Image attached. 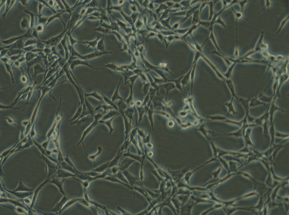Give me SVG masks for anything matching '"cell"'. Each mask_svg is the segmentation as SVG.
Listing matches in <instances>:
<instances>
[{
	"label": "cell",
	"mask_w": 289,
	"mask_h": 215,
	"mask_svg": "<svg viewBox=\"0 0 289 215\" xmlns=\"http://www.w3.org/2000/svg\"><path fill=\"white\" fill-rule=\"evenodd\" d=\"M94 116L89 115L79 119L77 122L76 124H77L78 129L81 130H83L84 131L94 121Z\"/></svg>",
	"instance_id": "obj_1"
},
{
	"label": "cell",
	"mask_w": 289,
	"mask_h": 215,
	"mask_svg": "<svg viewBox=\"0 0 289 215\" xmlns=\"http://www.w3.org/2000/svg\"><path fill=\"white\" fill-rule=\"evenodd\" d=\"M123 175H124L127 180L128 181L129 184L132 187L138 185L139 184L138 181L139 179L133 175L127 170L122 171Z\"/></svg>",
	"instance_id": "obj_2"
},
{
	"label": "cell",
	"mask_w": 289,
	"mask_h": 215,
	"mask_svg": "<svg viewBox=\"0 0 289 215\" xmlns=\"http://www.w3.org/2000/svg\"><path fill=\"white\" fill-rule=\"evenodd\" d=\"M136 161V160L130 157H125V158L122 160L121 162H119L118 164L120 166V171H123L127 170L129 167Z\"/></svg>",
	"instance_id": "obj_3"
},
{
	"label": "cell",
	"mask_w": 289,
	"mask_h": 215,
	"mask_svg": "<svg viewBox=\"0 0 289 215\" xmlns=\"http://www.w3.org/2000/svg\"><path fill=\"white\" fill-rule=\"evenodd\" d=\"M103 179L106 180L108 181L109 182H114V183L120 184L123 185V186L126 187V188H128L129 189L131 190H133V187L131 185L129 184H126L122 182V181L118 179L115 175H108L107 176L105 177Z\"/></svg>",
	"instance_id": "obj_4"
},
{
	"label": "cell",
	"mask_w": 289,
	"mask_h": 215,
	"mask_svg": "<svg viewBox=\"0 0 289 215\" xmlns=\"http://www.w3.org/2000/svg\"><path fill=\"white\" fill-rule=\"evenodd\" d=\"M97 125L95 124L94 121L92 122V123L90 125V126L88 127L86 129H85V130L83 131V132L82 137H81L80 140L79 142L78 143V146H79L80 144H81V143H82L83 144V146L84 148V146L83 144V141L84 139H85L86 138L87 136L89 135L91 132L93 130V129L95 128V127H96Z\"/></svg>",
	"instance_id": "obj_5"
},
{
	"label": "cell",
	"mask_w": 289,
	"mask_h": 215,
	"mask_svg": "<svg viewBox=\"0 0 289 215\" xmlns=\"http://www.w3.org/2000/svg\"><path fill=\"white\" fill-rule=\"evenodd\" d=\"M131 83L130 85V93L128 98L126 100V103H127L128 106L130 107H133L135 105L134 103V97H133V86L134 83V81H130Z\"/></svg>",
	"instance_id": "obj_6"
},
{
	"label": "cell",
	"mask_w": 289,
	"mask_h": 215,
	"mask_svg": "<svg viewBox=\"0 0 289 215\" xmlns=\"http://www.w3.org/2000/svg\"><path fill=\"white\" fill-rule=\"evenodd\" d=\"M116 117V116H114V117L112 118L107 119V120H106L101 119V120H99V121L98 122V123L104 124L106 125L108 129H109V134H111L115 130V129L114 128L113 126H112V122H113L114 119Z\"/></svg>",
	"instance_id": "obj_7"
},
{
	"label": "cell",
	"mask_w": 289,
	"mask_h": 215,
	"mask_svg": "<svg viewBox=\"0 0 289 215\" xmlns=\"http://www.w3.org/2000/svg\"><path fill=\"white\" fill-rule=\"evenodd\" d=\"M89 202L92 204L94 205V206H95V207H96V208H100L104 211L105 213L106 214V215H117V214L114 213V212L109 210L106 206H103V205L97 202L91 200H90Z\"/></svg>",
	"instance_id": "obj_8"
},
{
	"label": "cell",
	"mask_w": 289,
	"mask_h": 215,
	"mask_svg": "<svg viewBox=\"0 0 289 215\" xmlns=\"http://www.w3.org/2000/svg\"><path fill=\"white\" fill-rule=\"evenodd\" d=\"M103 150V148H102V146L99 145L97 147V151L96 153L93 154H89V155L87 154L88 159L89 160H91V161H93L94 162V163L95 168V160L102 154Z\"/></svg>",
	"instance_id": "obj_9"
},
{
	"label": "cell",
	"mask_w": 289,
	"mask_h": 215,
	"mask_svg": "<svg viewBox=\"0 0 289 215\" xmlns=\"http://www.w3.org/2000/svg\"><path fill=\"white\" fill-rule=\"evenodd\" d=\"M120 114L119 113L118 111L114 109H112L109 111L101 119L103 120H107V119L112 118L114 116H117Z\"/></svg>",
	"instance_id": "obj_10"
},
{
	"label": "cell",
	"mask_w": 289,
	"mask_h": 215,
	"mask_svg": "<svg viewBox=\"0 0 289 215\" xmlns=\"http://www.w3.org/2000/svg\"><path fill=\"white\" fill-rule=\"evenodd\" d=\"M110 162V161H109L105 162L97 168H94L92 171L98 173H102L105 172L109 168Z\"/></svg>",
	"instance_id": "obj_11"
},
{
	"label": "cell",
	"mask_w": 289,
	"mask_h": 215,
	"mask_svg": "<svg viewBox=\"0 0 289 215\" xmlns=\"http://www.w3.org/2000/svg\"><path fill=\"white\" fill-rule=\"evenodd\" d=\"M84 95H85V97L86 98L92 97L101 102H103V96L102 95H100L96 91H94V92L90 93H85Z\"/></svg>",
	"instance_id": "obj_12"
},
{
	"label": "cell",
	"mask_w": 289,
	"mask_h": 215,
	"mask_svg": "<svg viewBox=\"0 0 289 215\" xmlns=\"http://www.w3.org/2000/svg\"><path fill=\"white\" fill-rule=\"evenodd\" d=\"M58 176L61 178H66L68 177H76V174L70 172L67 170H59L57 172Z\"/></svg>",
	"instance_id": "obj_13"
},
{
	"label": "cell",
	"mask_w": 289,
	"mask_h": 215,
	"mask_svg": "<svg viewBox=\"0 0 289 215\" xmlns=\"http://www.w3.org/2000/svg\"><path fill=\"white\" fill-rule=\"evenodd\" d=\"M120 82H121V80L120 81V83H119L117 88H116V90H115L114 93L113 95H112L111 100L112 102L114 103L116 101H117L123 100V98L120 95V93H119V88H120Z\"/></svg>",
	"instance_id": "obj_14"
},
{
	"label": "cell",
	"mask_w": 289,
	"mask_h": 215,
	"mask_svg": "<svg viewBox=\"0 0 289 215\" xmlns=\"http://www.w3.org/2000/svg\"><path fill=\"white\" fill-rule=\"evenodd\" d=\"M117 105L118 108V111L120 114L124 113L126 109L128 107L127 103L125 102L123 100H119Z\"/></svg>",
	"instance_id": "obj_15"
},
{
	"label": "cell",
	"mask_w": 289,
	"mask_h": 215,
	"mask_svg": "<svg viewBox=\"0 0 289 215\" xmlns=\"http://www.w3.org/2000/svg\"><path fill=\"white\" fill-rule=\"evenodd\" d=\"M84 103L85 104V106L86 107V108L87 109L90 115L94 116L95 113V108L88 101L86 98L85 97Z\"/></svg>",
	"instance_id": "obj_16"
},
{
	"label": "cell",
	"mask_w": 289,
	"mask_h": 215,
	"mask_svg": "<svg viewBox=\"0 0 289 215\" xmlns=\"http://www.w3.org/2000/svg\"><path fill=\"white\" fill-rule=\"evenodd\" d=\"M134 111L135 110H134V108H133V107H128L124 112L125 115L131 123H132L133 116H134Z\"/></svg>",
	"instance_id": "obj_17"
},
{
	"label": "cell",
	"mask_w": 289,
	"mask_h": 215,
	"mask_svg": "<svg viewBox=\"0 0 289 215\" xmlns=\"http://www.w3.org/2000/svg\"><path fill=\"white\" fill-rule=\"evenodd\" d=\"M123 156V154L120 153L118 152L116 156L113 159V160L110 161V163L109 166V168H112V167L118 165L119 160L121 158L122 156Z\"/></svg>",
	"instance_id": "obj_18"
},
{
	"label": "cell",
	"mask_w": 289,
	"mask_h": 215,
	"mask_svg": "<svg viewBox=\"0 0 289 215\" xmlns=\"http://www.w3.org/2000/svg\"><path fill=\"white\" fill-rule=\"evenodd\" d=\"M102 95L103 96L104 101L106 105H109V106L112 107L115 110L118 111V107L117 105H116V104H114V103L112 102L111 99H109L106 95H104L103 93H102Z\"/></svg>",
	"instance_id": "obj_19"
},
{
	"label": "cell",
	"mask_w": 289,
	"mask_h": 215,
	"mask_svg": "<svg viewBox=\"0 0 289 215\" xmlns=\"http://www.w3.org/2000/svg\"><path fill=\"white\" fill-rule=\"evenodd\" d=\"M123 156L124 157H128L133 159L136 161H139L141 162L143 161V158L140 156L139 155H136L132 153H130L128 151L127 152L123 153Z\"/></svg>",
	"instance_id": "obj_20"
},
{
	"label": "cell",
	"mask_w": 289,
	"mask_h": 215,
	"mask_svg": "<svg viewBox=\"0 0 289 215\" xmlns=\"http://www.w3.org/2000/svg\"><path fill=\"white\" fill-rule=\"evenodd\" d=\"M90 115L89 112H88L87 109L86 107L85 106V103H84L83 105V109L82 113L81 115L80 116V117L78 118V119H77V120L74 121V122H71L70 123V124L71 125H73L74 124H76L77 122H78V121L79 120V119L85 117V116H88V115Z\"/></svg>",
	"instance_id": "obj_21"
},
{
	"label": "cell",
	"mask_w": 289,
	"mask_h": 215,
	"mask_svg": "<svg viewBox=\"0 0 289 215\" xmlns=\"http://www.w3.org/2000/svg\"><path fill=\"white\" fill-rule=\"evenodd\" d=\"M83 105L79 103V106L78 109H77L76 112L74 114L72 118L70 119V121L71 122H74V121L77 120L80 116L82 111Z\"/></svg>",
	"instance_id": "obj_22"
},
{
	"label": "cell",
	"mask_w": 289,
	"mask_h": 215,
	"mask_svg": "<svg viewBox=\"0 0 289 215\" xmlns=\"http://www.w3.org/2000/svg\"><path fill=\"white\" fill-rule=\"evenodd\" d=\"M106 171L108 175H116L120 171V166L118 165L108 168Z\"/></svg>",
	"instance_id": "obj_23"
},
{
	"label": "cell",
	"mask_w": 289,
	"mask_h": 215,
	"mask_svg": "<svg viewBox=\"0 0 289 215\" xmlns=\"http://www.w3.org/2000/svg\"><path fill=\"white\" fill-rule=\"evenodd\" d=\"M34 190L33 189H30V188H29L27 187L26 186H25L24 184L22 183L21 181L20 182H19V186H18V187L17 188L16 190H14V192H19V191H20V192H22V191H27V192H31Z\"/></svg>",
	"instance_id": "obj_24"
},
{
	"label": "cell",
	"mask_w": 289,
	"mask_h": 215,
	"mask_svg": "<svg viewBox=\"0 0 289 215\" xmlns=\"http://www.w3.org/2000/svg\"><path fill=\"white\" fill-rule=\"evenodd\" d=\"M203 58L205 60V61L206 62H207V64H208L210 66V67L213 69V70H214V71L215 72L216 74H217V75H218L220 78H222L223 79V76L221 75V74L218 71V70H217V69L215 67L214 65L212 64V63L210 62L209 61V60L207 59V58H206L205 57H203Z\"/></svg>",
	"instance_id": "obj_25"
},
{
	"label": "cell",
	"mask_w": 289,
	"mask_h": 215,
	"mask_svg": "<svg viewBox=\"0 0 289 215\" xmlns=\"http://www.w3.org/2000/svg\"><path fill=\"white\" fill-rule=\"evenodd\" d=\"M51 182L52 183L55 184L58 187V188H59L60 191H61L62 193L63 194H64V195L65 194L63 188V182H61V181L58 180V179H56L55 178V179H53V180H52Z\"/></svg>",
	"instance_id": "obj_26"
},
{
	"label": "cell",
	"mask_w": 289,
	"mask_h": 215,
	"mask_svg": "<svg viewBox=\"0 0 289 215\" xmlns=\"http://www.w3.org/2000/svg\"><path fill=\"white\" fill-rule=\"evenodd\" d=\"M115 176L117 178H118V179L122 181V182H124V183L129 184L128 181H127V178H126L124 175H123L122 171H120Z\"/></svg>",
	"instance_id": "obj_27"
},
{
	"label": "cell",
	"mask_w": 289,
	"mask_h": 215,
	"mask_svg": "<svg viewBox=\"0 0 289 215\" xmlns=\"http://www.w3.org/2000/svg\"><path fill=\"white\" fill-rule=\"evenodd\" d=\"M288 20H289L288 16H287V17H286L285 18V19H283V20L282 21L281 24H280V28H279L278 31L277 32L278 33V32H280V31H281L283 27H284V26L285 24H286V23H287V22L288 21Z\"/></svg>",
	"instance_id": "obj_28"
},
{
	"label": "cell",
	"mask_w": 289,
	"mask_h": 215,
	"mask_svg": "<svg viewBox=\"0 0 289 215\" xmlns=\"http://www.w3.org/2000/svg\"><path fill=\"white\" fill-rule=\"evenodd\" d=\"M117 209L118 210L120 211V213H121V214L122 215H133V214H132L131 213H130V212H129L127 210H125L124 209L120 207V206H118V207H117Z\"/></svg>",
	"instance_id": "obj_29"
},
{
	"label": "cell",
	"mask_w": 289,
	"mask_h": 215,
	"mask_svg": "<svg viewBox=\"0 0 289 215\" xmlns=\"http://www.w3.org/2000/svg\"><path fill=\"white\" fill-rule=\"evenodd\" d=\"M12 193L15 194V195H16L18 197L20 198H24L25 196H28V195H30V194H29V193H30H30H21V192H20V193H18V192H17V193L16 192H15L13 191V192H12Z\"/></svg>",
	"instance_id": "obj_30"
},
{
	"label": "cell",
	"mask_w": 289,
	"mask_h": 215,
	"mask_svg": "<svg viewBox=\"0 0 289 215\" xmlns=\"http://www.w3.org/2000/svg\"><path fill=\"white\" fill-rule=\"evenodd\" d=\"M211 38L212 39V40L213 43H214L215 45V46L216 48H217V49H218V50H219L220 51V50H219V49L218 45H217V42H216L215 39L214 35H213L212 33H211Z\"/></svg>",
	"instance_id": "obj_31"
},
{
	"label": "cell",
	"mask_w": 289,
	"mask_h": 215,
	"mask_svg": "<svg viewBox=\"0 0 289 215\" xmlns=\"http://www.w3.org/2000/svg\"><path fill=\"white\" fill-rule=\"evenodd\" d=\"M6 119L7 121L8 122V123L9 124L11 125H15L16 124L15 122L14 121V120H13L12 118L9 117H7L6 118Z\"/></svg>",
	"instance_id": "obj_32"
},
{
	"label": "cell",
	"mask_w": 289,
	"mask_h": 215,
	"mask_svg": "<svg viewBox=\"0 0 289 215\" xmlns=\"http://www.w3.org/2000/svg\"><path fill=\"white\" fill-rule=\"evenodd\" d=\"M235 17H236V18L237 19H239L240 18L242 17V14L240 12H236L235 13Z\"/></svg>",
	"instance_id": "obj_33"
},
{
	"label": "cell",
	"mask_w": 289,
	"mask_h": 215,
	"mask_svg": "<svg viewBox=\"0 0 289 215\" xmlns=\"http://www.w3.org/2000/svg\"><path fill=\"white\" fill-rule=\"evenodd\" d=\"M262 54L263 55L264 57H266V58H268V57H270V55H269V53L268 52L265 51L263 52Z\"/></svg>",
	"instance_id": "obj_34"
},
{
	"label": "cell",
	"mask_w": 289,
	"mask_h": 215,
	"mask_svg": "<svg viewBox=\"0 0 289 215\" xmlns=\"http://www.w3.org/2000/svg\"><path fill=\"white\" fill-rule=\"evenodd\" d=\"M270 2L269 1H266V7L268 8V9H269L270 8Z\"/></svg>",
	"instance_id": "obj_35"
},
{
	"label": "cell",
	"mask_w": 289,
	"mask_h": 215,
	"mask_svg": "<svg viewBox=\"0 0 289 215\" xmlns=\"http://www.w3.org/2000/svg\"><path fill=\"white\" fill-rule=\"evenodd\" d=\"M141 105V101H137L136 102V105L137 107H140Z\"/></svg>",
	"instance_id": "obj_36"
},
{
	"label": "cell",
	"mask_w": 289,
	"mask_h": 215,
	"mask_svg": "<svg viewBox=\"0 0 289 215\" xmlns=\"http://www.w3.org/2000/svg\"><path fill=\"white\" fill-rule=\"evenodd\" d=\"M246 1H244L240 3V5H241V8H242H242L243 9V8L244 7V5H245V4L246 3Z\"/></svg>",
	"instance_id": "obj_37"
}]
</instances>
